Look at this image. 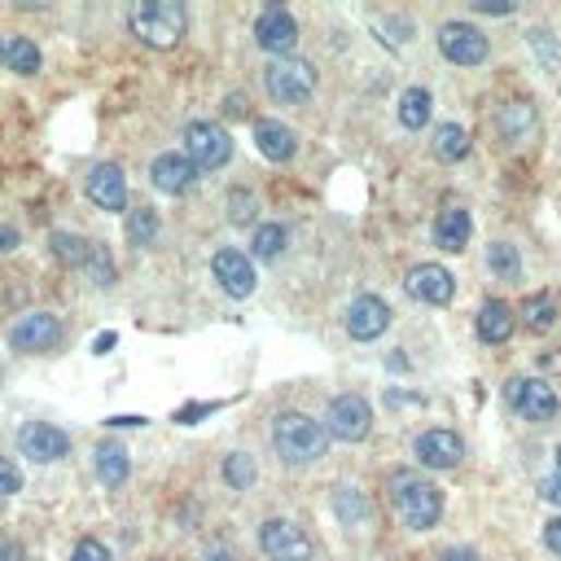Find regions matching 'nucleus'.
Instances as JSON below:
<instances>
[{
  "label": "nucleus",
  "mask_w": 561,
  "mask_h": 561,
  "mask_svg": "<svg viewBox=\"0 0 561 561\" xmlns=\"http://www.w3.org/2000/svg\"><path fill=\"white\" fill-rule=\"evenodd\" d=\"M272 447L286 465H312L330 452V430L321 421H312L308 413H276Z\"/></svg>",
  "instance_id": "f257e3e1"
},
{
  "label": "nucleus",
  "mask_w": 561,
  "mask_h": 561,
  "mask_svg": "<svg viewBox=\"0 0 561 561\" xmlns=\"http://www.w3.org/2000/svg\"><path fill=\"white\" fill-rule=\"evenodd\" d=\"M391 500H395L399 517H404L413 530H430V526H439V517H443V491H439L434 482H426L421 474H413V469L391 474Z\"/></svg>",
  "instance_id": "f03ea898"
},
{
  "label": "nucleus",
  "mask_w": 561,
  "mask_h": 561,
  "mask_svg": "<svg viewBox=\"0 0 561 561\" xmlns=\"http://www.w3.org/2000/svg\"><path fill=\"white\" fill-rule=\"evenodd\" d=\"M184 5H171V0H145L128 14V27L141 45L150 49H176L180 36H184Z\"/></svg>",
  "instance_id": "7ed1b4c3"
},
{
  "label": "nucleus",
  "mask_w": 561,
  "mask_h": 561,
  "mask_svg": "<svg viewBox=\"0 0 561 561\" xmlns=\"http://www.w3.org/2000/svg\"><path fill=\"white\" fill-rule=\"evenodd\" d=\"M263 88L276 106H303L317 93V67L303 58H276L263 71Z\"/></svg>",
  "instance_id": "20e7f679"
},
{
  "label": "nucleus",
  "mask_w": 561,
  "mask_h": 561,
  "mask_svg": "<svg viewBox=\"0 0 561 561\" xmlns=\"http://www.w3.org/2000/svg\"><path fill=\"white\" fill-rule=\"evenodd\" d=\"M259 548H263L267 561H312V552H317L308 530L286 522V517H272V522L259 526Z\"/></svg>",
  "instance_id": "39448f33"
},
{
  "label": "nucleus",
  "mask_w": 561,
  "mask_h": 561,
  "mask_svg": "<svg viewBox=\"0 0 561 561\" xmlns=\"http://www.w3.org/2000/svg\"><path fill=\"white\" fill-rule=\"evenodd\" d=\"M504 404L526 421H552L557 408H561L557 391L548 382H539V378H509L504 382Z\"/></svg>",
  "instance_id": "423d86ee"
},
{
  "label": "nucleus",
  "mask_w": 561,
  "mask_h": 561,
  "mask_svg": "<svg viewBox=\"0 0 561 561\" xmlns=\"http://www.w3.org/2000/svg\"><path fill=\"white\" fill-rule=\"evenodd\" d=\"M184 158L198 167V171H215L232 158V141L219 123H189L184 128Z\"/></svg>",
  "instance_id": "0eeeda50"
},
{
  "label": "nucleus",
  "mask_w": 561,
  "mask_h": 561,
  "mask_svg": "<svg viewBox=\"0 0 561 561\" xmlns=\"http://www.w3.org/2000/svg\"><path fill=\"white\" fill-rule=\"evenodd\" d=\"M325 430H330V439H343V443L369 439V430H373V408H369V399H365V395H338V399L330 404V413H325Z\"/></svg>",
  "instance_id": "6e6552de"
},
{
  "label": "nucleus",
  "mask_w": 561,
  "mask_h": 561,
  "mask_svg": "<svg viewBox=\"0 0 561 561\" xmlns=\"http://www.w3.org/2000/svg\"><path fill=\"white\" fill-rule=\"evenodd\" d=\"M439 49L456 67H478V62H487V49L491 45H487V36L474 23H443L439 27Z\"/></svg>",
  "instance_id": "1a4fd4ad"
},
{
  "label": "nucleus",
  "mask_w": 561,
  "mask_h": 561,
  "mask_svg": "<svg viewBox=\"0 0 561 561\" xmlns=\"http://www.w3.org/2000/svg\"><path fill=\"white\" fill-rule=\"evenodd\" d=\"M19 452L32 456L36 465H53V461L71 456V434L58 430V426H49V421H27L19 430Z\"/></svg>",
  "instance_id": "9d476101"
},
{
  "label": "nucleus",
  "mask_w": 561,
  "mask_h": 561,
  "mask_svg": "<svg viewBox=\"0 0 561 561\" xmlns=\"http://www.w3.org/2000/svg\"><path fill=\"white\" fill-rule=\"evenodd\" d=\"M254 45L267 49V53H276V58H286V53L299 45V23H295V14L280 10V5H267V10L259 14V23H254Z\"/></svg>",
  "instance_id": "9b49d317"
},
{
  "label": "nucleus",
  "mask_w": 561,
  "mask_h": 561,
  "mask_svg": "<svg viewBox=\"0 0 561 561\" xmlns=\"http://www.w3.org/2000/svg\"><path fill=\"white\" fill-rule=\"evenodd\" d=\"M408 295L417 299V303H430V308H447L452 303V295H456V280H452V272L447 267H439V263H417L413 272H408Z\"/></svg>",
  "instance_id": "f8f14e48"
},
{
  "label": "nucleus",
  "mask_w": 561,
  "mask_h": 561,
  "mask_svg": "<svg viewBox=\"0 0 561 561\" xmlns=\"http://www.w3.org/2000/svg\"><path fill=\"white\" fill-rule=\"evenodd\" d=\"M211 272H215L219 290L228 299H250L254 295V263L246 259V250H219L211 259Z\"/></svg>",
  "instance_id": "ddd939ff"
},
{
  "label": "nucleus",
  "mask_w": 561,
  "mask_h": 561,
  "mask_svg": "<svg viewBox=\"0 0 561 561\" xmlns=\"http://www.w3.org/2000/svg\"><path fill=\"white\" fill-rule=\"evenodd\" d=\"M10 343H14L19 351L45 356V351H58L62 325H58V317H49V312H32V317H23V321L10 330Z\"/></svg>",
  "instance_id": "4468645a"
},
{
  "label": "nucleus",
  "mask_w": 561,
  "mask_h": 561,
  "mask_svg": "<svg viewBox=\"0 0 561 561\" xmlns=\"http://www.w3.org/2000/svg\"><path fill=\"white\" fill-rule=\"evenodd\" d=\"M84 193H88V202L97 211H123L128 206V180H123V171L115 163H97L88 171V180H84Z\"/></svg>",
  "instance_id": "2eb2a0df"
},
{
  "label": "nucleus",
  "mask_w": 561,
  "mask_h": 561,
  "mask_svg": "<svg viewBox=\"0 0 561 561\" xmlns=\"http://www.w3.org/2000/svg\"><path fill=\"white\" fill-rule=\"evenodd\" d=\"M391 330V308L378 299V295H360L351 308H347V334L356 343H373Z\"/></svg>",
  "instance_id": "dca6fc26"
},
{
  "label": "nucleus",
  "mask_w": 561,
  "mask_h": 561,
  "mask_svg": "<svg viewBox=\"0 0 561 561\" xmlns=\"http://www.w3.org/2000/svg\"><path fill=\"white\" fill-rule=\"evenodd\" d=\"M413 452H417V461L426 469H456L461 456H465V443H461L456 430H426Z\"/></svg>",
  "instance_id": "f3484780"
},
{
  "label": "nucleus",
  "mask_w": 561,
  "mask_h": 561,
  "mask_svg": "<svg viewBox=\"0 0 561 561\" xmlns=\"http://www.w3.org/2000/svg\"><path fill=\"white\" fill-rule=\"evenodd\" d=\"M254 145H259V154L267 163H290L295 150H299V136H295V128H286L280 119H259L254 123Z\"/></svg>",
  "instance_id": "a211bd4d"
},
{
  "label": "nucleus",
  "mask_w": 561,
  "mask_h": 561,
  "mask_svg": "<svg viewBox=\"0 0 561 561\" xmlns=\"http://www.w3.org/2000/svg\"><path fill=\"white\" fill-rule=\"evenodd\" d=\"M150 176H154V189L158 193H189L193 189V180H198V167L184 158V154H158L154 158V167H150Z\"/></svg>",
  "instance_id": "6ab92c4d"
},
{
  "label": "nucleus",
  "mask_w": 561,
  "mask_h": 561,
  "mask_svg": "<svg viewBox=\"0 0 561 561\" xmlns=\"http://www.w3.org/2000/svg\"><path fill=\"white\" fill-rule=\"evenodd\" d=\"M469 232H474V219H469V211H461V206H447V211H439V219H434V246L439 250H465L469 246Z\"/></svg>",
  "instance_id": "aec40b11"
},
{
  "label": "nucleus",
  "mask_w": 561,
  "mask_h": 561,
  "mask_svg": "<svg viewBox=\"0 0 561 561\" xmlns=\"http://www.w3.org/2000/svg\"><path fill=\"white\" fill-rule=\"evenodd\" d=\"M513 330H517V321H513V308H509V303H500V299L482 303V312H478V338H482V343L500 347V343L513 338Z\"/></svg>",
  "instance_id": "412c9836"
},
{
  "label": "nucleus",
  "mask_w": 561,
  "mask_h": 561,
  "mask_svg": "<svg viewBox=\"0 0 561 561\" xmlns=\"http://www.w3.org/2000/svg\"><path fill=\"white\" fill-rule=\"evenodd\" d=\"M97 478L106 487H123L128 474H132V461H128V447L123 443H97Z\"/></svg>",
  "instance_id": "4be33fe9"
},
{
  "label": "nucleus",
  "mask_w": 561,
  "mask_h": 561,
  "mask_svg": "<svg viewBox=\"0 0 561 561\" xmlns=\"http://www.w3.org/2000/svg\"><path fill=\"white\" fill-rule=\"evenodd\" d=\"M334 513H338V522L343 526H369V517H373V509H369V500H365V491L360 487H338L334 491Z\"/></svg>",
  "instance_id": "5701e85b"
},
{
  "label": "nucleus",
  "mask_w": 561,
  "mask_h": 561,
  "mask_svg": "<svg viewBox=\"0 0 561 561\" xmlns=\"http://www.w3.org/2000/svg\"><path fill=\"white\" fill-rule=\"evenodd\" d=\"M430 93L426 88H408L404 97H399V123L408 128V132H421L426 123H430Z\"/></svg>",
  "instance_id": "b1692460"
},
{
  "label": "nucleus",
  "mask_w": 561,
  "mask_h": 561,
  "mask_svg": "<svg viewBox=\"0 0 561 561\" xmlns=\"http://www.w3.org/2000/svg\"><path fill=\"white\" fill-rule=\"evenodd\" d=\"M469 154V132L461 128V123H443L439 132H434V158H443V163H461Z\"/></svg>",
  "instance_id": "393cba45"
},
{
  "label": "nucleus",
  "mask_w": 561,
  "mask_h": 561,
  "mask_svg": "<svg viewBox=\"0 0 561 561\" xmlns=\"http://www.w3.org/2000/svg\"><path fill=\"white\" fill-rule=\"evenodd\" d=\"M496 123H500V132H504L509 141H517V136H526V132L535 128V106H530V102H509Z\"/></svg>",
  "instance_id": "a878e982"
},
{
  "label": "nucleus",
  "mask_w": 561,
  "mask_h": 561,
  "mask_svg": "<svg viewBox=\"0 0 561 561\" xmlns=\"http://www.w3.org/2000/svg\"><path fill=\"white\" fill-rule=\"evenodd\" d=\"M487 263H491V272H496L500 280H517V276H522V254H517V246H509V241H491V246H487Z\"/></svg>",
  "instance_id": "bb28decb"
},
{
  "label": "nucleus",
  "mask_w": 561,
  "mask_h": 561,
  "mask_svg": "<svg viewBox=\"0 0 561 561\" xmlns=\"http://www.w3.org/2000/svg\"><path fill=\"white\" fill-rule=\"evenodd\" d=\"M254 478H259V469H254V456H250V452H232V456H224V482H228L232 491H250V487H254Z\"/></svg>",
  "instance_id": "cd10ccee"
},
{
  "label": "nucleus",
  "mask_w": 561,
  "mask_h": 561,
  "mask_svg": "<svg viewBox=\"0 0 561 561\" xmlns=\"http://www.w3.org/2000/svg\"><path fill=\"white\" fill-rule=\"evenodd\" d=\"M522 317H526V330H530V334H544V330H552V321H557V303H552L548 295H530V299L522 303Z\"/></svg>",
  "instance_id": "c85d7f7f"
},
{
  "label": "nucleus",
  "mask_w": 561,
  "mask_h": 561,
  "mask_svg": "<svg viewBox=\"0 0 561 561\" xmlns=\"http://www.w3.org/2000/svg\"><path fill=\"white\" fill-rule=\"evenodd\" d=\"M14 75H36L40 71V49H36V40H27V36H14V45H10V62H5Z\"/></svg>",
  "instance_id": "c756f323"
},
{
  "label": "nucleus",
  "mask_w": 561,
  "mask_h": 561,
  "mask_svg": "<svg viewBox=\"0 0 561 561\" xmlns=\"http://www.w3.org/2000/svg\"><path fill=\"white\" fill-rule=\"evenodd\" d=\"M280 250H286V228H280V224L254 228V241H250V254L254 259H276Z\"/></svg>",
  "instance_id": "7c9ffc66"
},
{
  "label": "nucleus",
  "mask_w": 561,
  "mask_h": 561,
  "mask_svg": "<svg viewBox=\"0 0 561 561\" xmlns=\"http://www.w3.org/2000/svg\"><path fill=\"white\" fill-rule=\"evenodd\" d=\"M154 237H158V215H154L150 206L132 211V215H128V241H132V246H154Z\"/></svg>",
  "instance_id": "2f4dec72"
},
{
  "label": "nucleus",
  "mask_w": 561,
  "mask_h": 561,
  "mask_svg": "<svg viewBox=\"0 0 561 561\" xmlns=\"http://www.w3.org/2000/svg\"><path fill=\"white\" fill-rule=\"evenodd\" d=\"M49 241H53V254H58V259H67V263H75V267L88 263L93 241H84V237H75V232H53Z\"/></svg>",
  "instance_id": "473e14b6"
},
{
  "label": "nucleus",
  "mask_w": 561,
  "mask_h": 561,
  "mask_svg": "<svg viewBox=\"0 0 561 561\" xmlns=\"http://www.w3.org/2000/svg\"><path fill=\"white\" fill-rule=\"evenodd\" d=\"M84 272L97 280V286H115V263H110V254H106V246H102V241H93Z\"/></svg>",
  "instance_id": "72a5a7b5"
},
{
  "label": "nucleus",
  "mask_w": 561,
  "mask_h": 561,
  "mask_svg": "<svg viewBox=\"0 0 561 561\" xmlns=\"http://www.w3.org/2000/svg\"><path fill=\"white\" fill-rule=\"evenodd\" d=\"M254 211H259V202H254L250 189H232V193H228V219H232V224H250Z\"/></svg>",
  "instance_id": "f704fd0d"
},
{
  "label": "nucleus",
  "mask_w": 561,
  "mask_h": 561,
  "mask_svg": "<svg viewBox=\"0 0 561 561\" xmlns=\"http://www.w3.org/2000/svg\"><path fill=\"white\" fill-rule=\"evenodd\" d=\"M71 561H110V548L102 539H80L75 552H71Z\"/></svg>",
  "instance_id": "c9c22d12"
},
{
  "label": "nucleus",
  "mask_w": 561,
  "mask_h": 561,
  "mask_svg": "<svg viewBox=\"0 0 561 561\" xmlns=\"http://www.w3.org/2000/svg\"><path fill=\"white\" fill-rule=\"evenodd\" d=\"M14 491H23V474L14 461L0 456V496H14Z\"/></svg>",
  "instance_id": "e433bc0d"
},
{
  "label": "nucleus",
  "mask_w": 561,
  "mask_h": 561,
  "mask_svg": "<svg viewBox=\"0 0 561 561\" xmlns=\"http://www.w3.org/2000/svg\"><path fill=\"white\" fill-rule=\"evenodd\" d=\"M0 561H27V548L19 539H5L0 544Z\"/></svg>",
  "instance_id": "4c0bfd02"
},
{
  "label": "nucleus",
  "mask_w": 561,
  "mask_h": 561,
  "mask_svg": "<svg viewBox=\"0 0 561 561\" xmlns=\"http://www.w3.org/2000/svg\"><path fill=\"white\" fill-rule=\"evenodd\" d=\"M539 496H544L548 504H557V509H561V474H557V478H544V487H539Z\"/></svg>",
  "instance_id": "58836bf2"
},
{
  "label": "nucleus",
  "mask_w": 561,
  "mask_h": 561,
  "mask_svg": "<svg viewBox=\"0 0 561 561\" xmlns=\"http://www.w3.org/2000/svg\"><path fill=\"white\" fill-rule=\"evenodd\" d=\"M544 544H548L552 552H561V517H552V522H544Z\"/></svg>",
  "instance_id": "ea45409f"
},
{
  "label": "nucleus",
  "mask_w": 561,
  "mask_h": 561,
  "mask_svg": "<svg viewBox=\"0 0 561 561\" xmlns=\"http://www.w3.org/2000/svg\"><path fill=\"white\" fill-rule=\"evenodd\" d=\"M474 10H478V14H496V19H500V14H513V0H482V5H474Z\"/></svg>",
  "instance_id": "a19ab883"
},
{
  "label": "nucleus",
  "mask_w": 561,
  "mask_h": 561,
  "mask_svg": "<svg viewBox=\"0 0 561 561\" xmlns=\"http://www.w3.org/2000/svg\"><path fill=\"white\" fill-rule=\"evenodd\" d=\"M19 246V228L14 224H0V254H10Z\"/></svg>",
  "instance_id": "79ce46f5"
},
{
  "label": "nucleus",
  "mask_w": 561,
  "mask_h": 561,
  "mask_svg": "<svg viewBox=\"0 0 561 561\" xmlns=\"http://www.w3.org/2000/svg\"><path fill=\"white\" fill-rule=\"evenodd\" d=\"M439 561H478V552L474 548H443Z\"/></svg>",
  "instance_id": "37998d69"
},
{
  "label": "nucleus",
  "mask_w": 561,
  "mask_h": 561,
  "mask_svg": "<svg viewBox=\"0 0 561 561\" xmlns=\"http://www.w3.org/2000/svg\"><path fill=\"white\" fill-rule=\"evenodd\" d=\"M10 45H14V36L0 32V62H10Z\"/></svg>",
  "instance_id": "c03bdc74"
},
{
  "label": "nucleus",
  "mask_w": 561,
  "mask_h": 561,
  "mask_svg": "<svg viewBox=\"0 0 561 561\" xmlns=\"http://www.w3.org/2000/svg\"><path fill=\"white\" fill-rule=\"evenodd\" d=\"M206 561H228V548H211V552H206Z\"/></svg>",
  "instance_id": "a18cd8bd"
},
{
  "label": "nucleus",
  "mask_w": 561,
  "mask_h": 561,
  "mask_svg": "<svg viewBox=\"0 0 561 561\" xmlns=\"http://www.w3.org/2000/svg\"><path fill=\"white\" fill-rule=\"evenodd\" d=\"M557 474H561V447H557Z\"/></svg>",
  "instance_id": "49530a36"
},
{
  "label": "nucleus",
  "mask_w": 561,
  "mask_h": 561,
  "mask_svg": "<svg viewBox=\"0 0 561 561\" xmlns=\"http://www.w3.org/2000/svg\"><path fill=\"white\" fill-rule=\"evenodd\" d=\"M0 382H5V369H0Z\"/></svg>",
  "instance_id": "de8ad7c7"
}]
</instances>
